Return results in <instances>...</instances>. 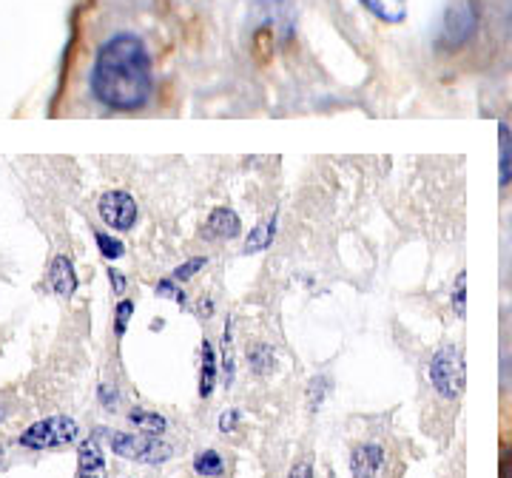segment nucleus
Masks as SVG:
<instances>
[{
    "mask_svg": "<svg viewBox=\"0 0 512 478\" xmlns=\"http://www.w3.org/2000/svg\"><path fill=\"white\" fill-rule=\"evenodd\" d=\"M151 89L154 80L146 43L128 32L109 37L94 60V97L114 111H137L148 103Z\"/></svg>",
    "mask_w": 512,
    "mask_h": 478,
    "instance_id": "nucleus-1",
    "label": "nucleus"
},
{
    "mask_svg": "<svg viewBox=\"0 0 512 478\" xmlns=\"http://www.w3.org/2000/svg\"><path fill=\"white\" fill-rule=\"evenodd\" d=\"M80 433V427L74 422L72 416H49L43 422H35L32 427H26L20 433L18 442L26 450H57V447H66L72 444Z\"/></svg>",
    "mask_w": 512,
    "mask_h": 478,
    "instance_id": "nucleus-2",
    "label": "nucleus"
},
{
    "mask_svg": "<svg viewBox=\"0 0 512 478\" xmlns=\"http://www.w3.org/2000/svg\"><path fill=\"white\" fill-rule=\"evenodd\" d=\"M111 450L128 461H140V464H163L171 459V444H165L160 436H134V433H120L109 430Z\"/></svg>",
    "mask_w": 512,
    "mask_h": 478,
    "instance_id": "nucleus-3",
    "label": "nucleus"
},
{
    "mask_svg": "<svg viewBox=\"0 0 512 478\" xmlns=\"http://www.w3.org/2000/svg\"><path fill=\"white\" fill-rule=\"evenodd\" d=\"M430 382H433V387L439 390V396H444V399H458L464 393L467 373H464L461 350L453 348V345L436 350V356L430 359Z\"/></svg>",
    "mask_w": 512,
    "mask_h": 478,
    "instance_id": "nucleus-4",
    "label": "nucleus"
},
{
    "mask_svg": "<svg viewBox=\"0 0 512 478\" xmlns=\"http://www.w3.org/2000/svg\"><path fill=\"white\" fill-rule=\"evenodd\" d=\"M476 35V9L473 3H456L453 9H447L444 23L439 32V46L444 52H456L470 37Z\"/></svg>",
    "mask_w": 512,
    "mask_h": 478,
    "instance_id": "nucleus-5",
    "label": "nucleus"
},
{
    "mask_svg": "<svg viewBox=\"0 0 512 478\" xmlns=\"http://www.w3.org/2000/svg\"><path fill=\"white\" fill-rule=\"evenodd\" d=\"M97 214L114 231H131L137 222V203L126 191H106L97 203Z\"/></svg>",
    "mask_w": 512,
    "mask_h": 478,
    "instance_id": "nucleus-6",
    "label": "nucleus"
},
{
    "mask_svg": "<svg viewBox=\"0 0 512 478\" xmlns=\"http://www.w3.org/2000/svg\"><path fill=\"white\" fill-rule=\"evenodd\" d=\"M205 239H237L242 234V222L231 208H214L205 220Z\"/></svg>",
    "mask_w": 512,
    "mask_h": 478,
    "instance_id": "nucleus-7",
    "label": "nucleus"
},
{
    "mask_svg": "<svg viewBox=\"0 0 512 478\" xmlns=\"http://www.w3.org/2000/svg\"><path fill=\"white\" fill-rule=\"evenodd\" d=\"M77 478H106V456L97 439H86L77 447Z\"/></svg>",
    "mask_w": 512,
    "mask_h": 478,
    "instance_id": "nucleus-8",
    "label": "nucleus"
},
{
    "mask_svg": "<svg viewBox=\"0 0 512 478\" xmlns=\"http://www.w3.org/2000/svg\"><path fill=\"white\" fill-rule=\"evenodd\" d=\"M384 461V450L379 444H359L350 453V473L353 478H376Z\"/></svg>",
    "mask_w": 512,
    "mask_h": 478,
    "instance_id": "nucleus-9",
    "label": "nucleus"
},
{
    "mask_svg": "<svg viewBox=\"0 0 512 478\" xmlns=\"http://www.w3.org/2000/svg\"><path fill=\"white\" fill-rule=\"evenodd\" d=\"M49 285H52V291H55L57 296L72 299L74 291H77V274H74L72 259L63 257V254H57V257L52 259V268H49Z\"/></svg>",
    "mask_w": 512,
    "mask_h": 478,
    "instance_id": "nucleus-10",
    "label": "nucleus"
},
{
    "mask_svg": "<svg viewBox=\"0 0 512 478\" xmlns=\"http://www.w3.org/2000/svg\"><path fill=\"white\" fill-rule=\"evenodd\" d=\"M498 183L501 188L512 183V131L507 123H498Z\"/></svg>",
    "mask_w": 512,
    "mask_h": 478,
    "instance_id": "nucleus-11",
    "label": "nucleus"
},
{
    "mask_svg": "<svg viewBox=\"0 0 512 478\" xmlns=\"http://www.w3.org/2000/svg\"><path fill=\"white\" fill-rule=\"evenodd\" d=\"M217 387V353L211 348V342L200 345V396L208 399Z\"/></svg>",
    "mask_w": 512,
    "mask_h": 478,
    "instance_id": "nucleus-12",
    "label": "nucleus"
},
{
    "mask_svg": "<svg viewBox=\"0 0 512 478\" xmlns=\"http://www.w3.org/2000/svg\"><path fill=\"white\" fill-rule=\"evenodd\" d=\"M362 6L384 23H402L407 18V0H362Z\"/></svg>",
    "mask_w": 512,
    "mask_h": 478,
    "instance_id": "nucleus-13",
    "label": "nucleus"
},
{
    "mask_svg": "<svg viewBox=\"0 0 512 478\" xmlns=\"http://www.w3.org/2000/svg\"><path fill=\"white\" fill-rule=\"evenodd\" d=\"M274 234H276V214L271 217L268 222H259L254 231L248 234L245 239V245H242V254H259V251H268L271 248V242H274Z\"/></svg>",
    "mask_w": 512,
    "mask_h": 478,
    "instance_id": "nucleus-14",
    "label": "nucleus"
},
{
    "mask_svg": "<svg viewBox=\"0 0 512 478\" xmlns=\"http://www.w3.org/2000/svg\"><path fill=\"white\" fill-rule=\"evenodd\" d=\"M128 422H131V427H137L140 433H146V436H163L165 427H168L160 413H151V410H143V407H134L128 413Z\"/></svg>",
    "mask_w": 512,
    "mask_h": 478,
    "instance_id": "nucleus-15",
    "label": "nucleus"
},
{
    "mask_svg": "<svg viewBox=\"0 0 512 478\" xmlns=\"http://www.w3.org/2000/svg\"><path fill=\"white\" fill-rule=\"evenodd\" d=\"M194 470L200 478H217L225 473V461L217 450H202L194 459Z\"/></svg>",
    "mask_w": 512,
    "mask_h": 478,
    "instance_id": "nucleus-16",
    "label": "nucleus"
},
{
    "mask_svg": "<svg viewBox=\"0 0 512 478\" xmlns=\"http://www.w3.org/2000/svg\"><path fill=\"white\" fill-rule=\"evenodd\" d=\"M94 239H97V248H100V254L106 259H120L126 254V245L120 239L103 234V231H94Z\"/></svg>",
    "mask_w": 512,
    "mask_h": 478,
    "instance_id": "nucleus-17",
    "label": "nucleus"
},
{
    "mask_svg": "<svg viewBox=\"0 0 512 478\" xmlns=\"http://www.w3.org/2000/svg\"><path fill=\"white\" fill-rule=\"evenodd\" d=\"M248 359H251V368H254L256 373H268L271 365H274V350L268 348V345H256V348H251V353H248Z\"/></svg>",
    "mask_w": 512,
    "mask_h": 478,
    "instance_id": "nucleus-18",
    "label": "nucleus"
},
{
    "mask_svg": "<svg viewBox=\"0 0 512 478\" xmlns=\"http://www.w3.org/2000/svg\"><path fill=\"white\" fill-rule=\"evenodd\" d=\"M131 313H134V302H131V299H123V302L117 305V311H114V333H117V336L126 333L128 322H131Z\"/></svg>",
    "mask_w": 512,
    "mask_h": 478,
    "instance_id": "nucleus-19",
    "label": "nucleus"
},
{
    "mask_svg": "<svg viewBox=\"0 0 512 478\" xmlns=\"http://www.w3.org/2000/svg\"><path fill=\"white\" fill-rule=\"evenodd\" d=\"M202 268H205V257L188 259V262H183L180 268H174V274H171V279H177V282H188L191 276L200 274Z\"/></svg>",
    "mask_w": 512,
    "mask_h": 478,
    "instance_id": "nucleus-20",
    "label": "nucleus"
},
{
    "mask_svg": "<svg viewBox=\"0 0 512 478\" xmlns=\"http://www.w3.org/2000/svg\"><path fill=\"white\" fill-rule=\"evenodd\" d=\"M160 296H168V299H174V302H185V294L180 291V285H177V279H163V282H157V288H154Z\"/></svg>",
    "mask_w": 512,
    "mask_h": 478,
    "instance_id": "nucleus-21",
    "label": "nucleus"
},
{
    "mask_svg": "<svg viewBox=\"0 0 512 478\" xmlns=\"http://www.w3.org/2000/svg\"><path fill=\"white\" fill-rule=\"evenodd\" d=\"M325 393H328V379H325V376H316V379L311 382V407L313 410H319L322 399H325Z\"/></svg>",
    "mask_w": 512,
    "mask_h": 478,
    "instance_id": "nucleus-22",
    "label": "nucleus"
},
{
    "mask_svg": "<svg viewBox=\"0 0 512 478\" xmlns=\"http://www.w3.org/2000/svg\"><path fill=\"white\" fill-rule=\"evenodd\" d=\"M467 276L458 274L456 279V294H453V308H456L458 316H464V302H467V282H464Z\"/></svg>",
    "mask_w": 512,
    "mask_h": 478,
    "instance_id": "nucleus-23",
    "label": "nucleus"
},
{
    "mask_svg": "<svg viewBox=\"0 0 512 478\" xmlns=\"http://www.w3.org/2000/svg\"><path fill=\"white\" fill-rule=\"evenodd\" d=\"M237 424H239L237 410H225V413L220 416V430H222V433H234V430H237Z\"/></svg>",
    "mask_w": 512,
    "mask_h": 478,
    "instance_id": "nucleus-24",
    "label": "nucleus"
},
{
    "mask_svg": "<svg viewBox=\"0 0 512 478\" xmlns=\"http://www.w3.org/2000/svg\"><path fill=\"white\" fill-rule=\"evenodd\" d=\"M100 405L109 407V410L117 407V390L111 385H100Z\"/></svg>",
    "mask_w": 512,
    "mask_h": 478,
    "instance_id": "nucleus-25",
    "label": "nucleus"
},
{
    "mask_svg": "<svg viewBox=\"0 0 512 478\" xmlns=\"http://www.w3.org/2000/svg\"><path fill=\"white\" fill-rule=\"evenodd\" d=\"M288 478H313V467L308 461H299L296 467L291 470V476Z\"/></svg>",
    "mask_w": 512,
    "mask_h": 478,
    "instance_id": "nucleus-26",
    "label": "nucleus"
},
{
    "mask_svg": "<svg viewBox=\"0 0 512 478\" xmlns=\"http://www.w3.org/2000/svg\"><path fill=\"white\" fill-rule=\"evenodd\" d=\"M109 279H111V288H114L117 294H123V291H126V276L120 274V271H109Z\"/></svg>",
    "mask_w": 512,
    "mask_h": 478,
    "instance_id": "nucleus-27",
    "label": "nucleus"
},
{
    "mask_svg": "<svg viewBox=\"0 0 512 478\" xmlns=\"http://www.w3.org/2000/svg\"><path fill=\"white\" fill-rule=\"evenodd\" d=\"M501 478H512V450L504 453V461H501Z\"/></svg>",
    "mask_w": 512,
    "mask_h": 478,
    "instance_id": "nucleus-28",
    "label": "nucleus"
},
{
    "mask_svg": "<svg viewBox=\"0 0 512 478\" xmlns=\"http://www.w3.org/2000/svg\"><path fill=\"white\" fill-rule=\"evenodd\" d=\"M0 419H3V407H0Z\"/></svg>",
    "mask_w": 512,
    "mask_h": 478,
    "instance_id": "nucleus-29",
    "label": "nucleus"
}]
</instances>
